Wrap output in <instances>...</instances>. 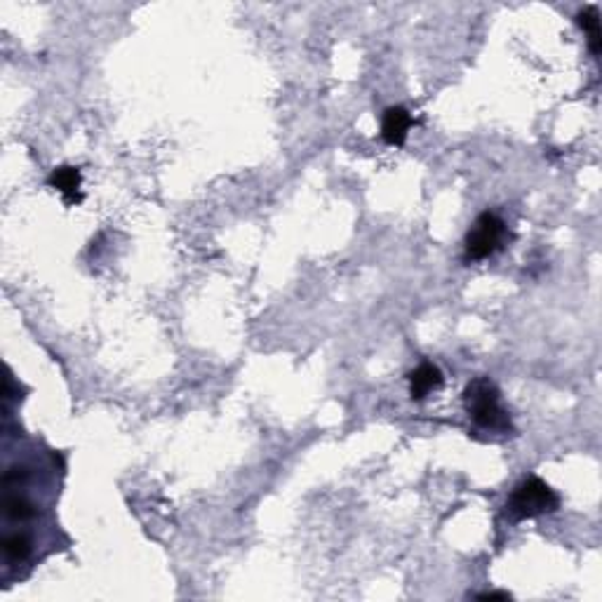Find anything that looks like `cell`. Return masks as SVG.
Instances as JSON below:
<instances>
[{"mask_svg":"<svg viewBox=\"0 0 602 602\" xmlns=\"http://www.w3.org/2000/svg\"><path fill=\"white\" fill-rule=\"evenodd\" d=\"M478 600H511V593L506 590H488V593H478Z\"/></svg>","mask_w":602,"mask_h":602,"instance_id":"11","label":"cell"},{"mask_svg":"<svg viewBox=\"0 0 602 602\" xmlns=\"http://www.w3.org/2000/svg\"><path fill=\"white\" fill-rule=\"evenodd\" d=\"M0 546L10 563H24L31 555V539L24 532H10Z\"/></svg>","mask_w":602,"mask_h":602,"instance_id":"9","label":"cell"},{"mask_svg":"<svg viewBox=\"0 0 602 602\" xmlns=\"http://www.w3.org/2000/svg\"><path fill=\"white\" fill-rule=\"evenodd\" d=\"M3 511H5V518L14 520V522H26L36 515V506L20 492H7L3 499Z\"/></svg>","mask_w":602,"mask_h":602,"instance_id":"8","label":"cell"},{"mask_svg":"<svg viewBox=\"0 0 602 602\" xmlns=\"http://www.w3.org/2000/svg\"><path fill=\"white\" fill-rule=\"evenodd\" d=\"M412 127V115L405 106H388L381 118V137L391 146H403Z\"/></svg>","mask_w":602,"mask_h":602,"instance_id":"6","label":"cell"},{"mask_svg":"<svg viewBox=\"0 0 602 602\" xmlns=\"http://www.w3.org/2000/svg\"><path fill=\"white\" fill-rule=\"evenodd\" d=\"M560 508V496L551 485H546L541 478L530 476L520 480L511 492V499L506 504L508 515L513 520L539 518L546 513H555Z\"/></svg>","mask_w":602,"mask_h":602,"instance_id":"2","label":"cell"},{"mask_svg":"<svg viewBox=\"0 0 602 602\" xmlns=\"http://www.w3.org/2000/svg\"><path fill=\"white\" fill-rule=\"evenodd\" d=\"M26 480V469L24 466H13V469L5 471V476H3V485L5 488H20V482Z\"/></svg>","mask_w":602,"mask_h":602,"instance_id":"10","label":"cell"},{"mask_svg":"<svg viewBox=\"0 0 602 602\" xmlns=\"http://www.w3.org/2000/svg\"><path fill=\"white\" fill-rule=\"evenodd\" d=\"M407 381H410V398L412 400H424L426 395L443 388L445 377L443 369L433 365V362H421L419 368H414L412 372L407 374Z\"/></svg>","mask_w":602,"mask_h":602,"instance_id":"5","label":"cell"},{"mask_svg":"<svg viewBox=\"0 0 602 602\" xmlns=\"http://www.w3.org/2000/svg\"><path fill=\"white\" fill-rule=\"evenodd\" d=\"M511 238L513 235H511L506 222L499 215H495V212H482L476 222H473L469 233H466V241H463L466 259H489V257H495L496 252L506 248Z\"/></svg>","mask_w":602,"mask_h":602,"instance_id":"3","label":"cell"},{"mask_svg":"<svg viewBox=\"0 0 602 602\" xmlns=\"http://www.w3.org/2000/svg\"><path fill=\"white\" fill-rule=\"evenodd\" d=\"M577 24L581 26L583 31L589 33V45H590V52L593 55H600V47H602V31H600V13H598V7H586V10H581V13L577 14Z\"/></svg>","mask_w":602,"mask_h":602,"instance_id":"7","label":"cell"},{"mask_svg":"<svg viewBox=\"0 0 602 602\" xmlns=\"http://www.w3.org/2000/svg\"><path fill=\"white\" fill-rule=\"evenodd\" d=\"M81 184H83V174L78 167L62 165L55 167L52 174L47 177V186L55 191H59L66 205H78L83 203V193H81Z\"/></svg>","mask_w":602,"mask_h":602,"instance_id":"4","label":"cell"},{"mask_svg":"<svg viewBox=\"0 0 602 602\" xmlns=\"http://www.w3.org/2000/svg\"><path fill=\"white\" fill-rule=\"evenodd\" d=\"M463 405H466V412L471 414V419L485 431H513L511 414H508L506 407L501 405L499 388L489 377H478L463 388Z\"/></svg>","mask_w":602,"mask_h":602,"instance_id":"1","label":"cell"}]
</instances>
